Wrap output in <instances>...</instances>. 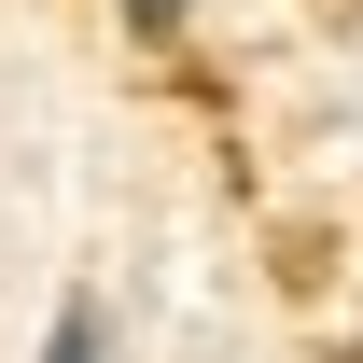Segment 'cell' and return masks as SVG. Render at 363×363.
<instances>
[{
    "instance_id": "6da1fadb",
    "label": "cell",
    "mask_w": 363,
    "mask_h": 363,
    "mask_svg": "<svg viewBox=\"0 0 363 363\" xmlns=\"http://www.w3.org/2000/svg\"><path fill=\"white\" fill-rule=\"evenodd\" d=\"M43 363H98V308H56V335H43Z\"/></svg>"
},
{
    "instance_id": "7a4b0ae2",
    "label": "cell",
    "mask_w": 363,
    "mask_h": 363,
    "mask_svg": "<svg viewBox=\"0 0 363 363\" xmlns=\"http://www.w3.org/2000/svg\"><path fill=\"white\" fill-rule=\"evenodd\" d=\"M182 14H196V0H126V28H140V43H182Z\"/></svg>"
}]
</instances>
